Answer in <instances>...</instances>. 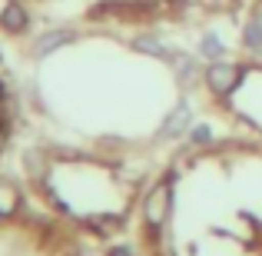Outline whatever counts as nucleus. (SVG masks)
<instances>
[{
  "instance_id": "1",
  "label": "nucleus",
  "mask_w": 262,
  "mask_h": 256,
  "mask_svg": "<svg viewBox=\"0 0 262 256\" xmlns=\"http://www.w3.org/2000/svg\"><path fill=\"white\" fill-rule=\"evenodd\" d=\"M169 203H173V186H169V183H160L146 196V203H143V220H146V226L160 230V226L169 220Z\"/></svg>"
},
{
  "instance_id": "10",
  "label": "nucleus",
  "mask_w": 262,
  "mask_h": 256,
  "mask_svg": "<svg viewBox=\"0 0 262 256\" xmlns=\"http://www.w3.org/2000/svg\"><path fill=\"white\" fill-rule=\"evenodd\" d=\"M17 190H13L10 183H4V180H0V213H13L17 210Z\"/></svg>"
},
{
  "instance_id": "7",
  "label": "nucleus",
  "mask_w": 262,
  "mask_h": 256,
  "mask_svg": "<svg viewBox=\"0 0 262 256\" xmlns=\"http://www.w3.org/2000/svg\"><path fill=\"white\" fill-rule=\"evenodd\" d=\"M0 24H4L10 33H20V30H27V24H30V20H27V10L20 4H10L4 13H0Z\"/></svg>"
},
{
  "instance_id": "4",
  "label": "nucleus",
  "mask_w": 262,
  "mask_h": 256,
  "mask_svg": "<svg viewBox=\"0 0 262 256\" xmlns=\"http://www.w3.org/2000/svg\"><path fill=\"white\" fill-rule=\"evenodd\" d=\"M77 40V33L73 30H47L43 37H37V44H33V53L37 57H47V53H53V50H60V47H67V44H73Z\"/></svg>"
},
{
  "instance_id": "11",
  "label": "nucleus",
  "mask_w": 262,
  "mask_h": 256,
  "mask_svg": "<svg viewBox=\"0 0 262 256\" xmlns=\"http://www.w3.org/2000/svg\"><path fill=\"white\" fill-rule=\"evenodd\" d=\"M189 140L192 143H209L212 140V130L209 127H196V130H189Z\"/></svg>"
},
{
  "instance_id": "3",
  "label": "nucleus",
  "mask_w": 262,
  "mask_h": 256,
  "mask_svg": "<svg viewBox=\"0 0 262 256\" xmlns=\"http://www.w3.org/2000/svg\"><path fill=\"white\" fill-rule=\"evenodd\" d=\"M189 123H192V110H189V103H176V110L163 120V130L160 133L166 136V140H176V136H183L186 130H189Z\"/></svg>"
},
{
  "instance_id": "8",
  "label": "nucleus",
  "mask_w": 262,
  "mask_h": 256,
  "mask_svg": "<svg viewBox=\"0 0 262 256\" xmlns=\"http://www.w3.org/2000/svg\"><path fill=\"white\" fill-rule=\"evenodd\" d=\"M223 40H219V33H212V30H206L203 33V40H199V57L203 60H209V64H216L219 57H223Z\"/></svg>"
},
{
  "instance_id": "2",
  "label": "nucleus",
  "mask_w": 262,
  "mask_h": 256,
  "mask_svg": "<svg viewBox=\"0 0 262 256\" xmlns=\"http://www.w3.org/2000/svg\"><path fill=\"white\" fill-rule=\"evenodd\" d=\"M239 80H243V70L232 67V64H219L216 60V64H209V70H206V87L216 96H229Z\"/></svg>"
},
{
  "instance_id": "9",
  "label": "nucleus",
  "mask_w": 262,
  "mask_h": 256,
  "mask_svg": "<svg viewBox=\"0 0 262 256\" xmlns=\"http://www.w3.org/2000/svg\"><path fill=\"white\" fill-rule=\"evenodd\" d=\"M169 64L176 67V73H179V77L186 80V84H189V80L196 77V60H192V57H186V53L173 50V57H169Z\"/></svg>"
},
{
  "instance_id": "6",
  "label": "nucleus",
  "mask_w": 262,
  "mask_h": 256,
  "mask_svg": "<svg viewBox=\"0 0 262 256\" xmlns=\"http://www.w3.org/2000/svg\"><path fill=\"white\" fill-rule=\"evenodd\" d=\"M133 47L140 53H149V57H163V60H169L173 57V50H169L163 40H156V37H149V33H143V37H136L133 40Z\"/></svg>"
},
{
  "instance_id": "5",
  "label": "nucleus",
  "mask_w": 262,
  "mask_h": 256,
  "mask_svg": "<svg viewBox=\"0 0 262 256\" xmlns=\"http://www.w3.org/2000/svg\"><path fill=\"white\" fill-rule=\"evenodd\" d=\"M243 44L249 53H256V57H262V4L252 10V17L246 20L243 27Z\"/></svg>"
}]
</instances>
